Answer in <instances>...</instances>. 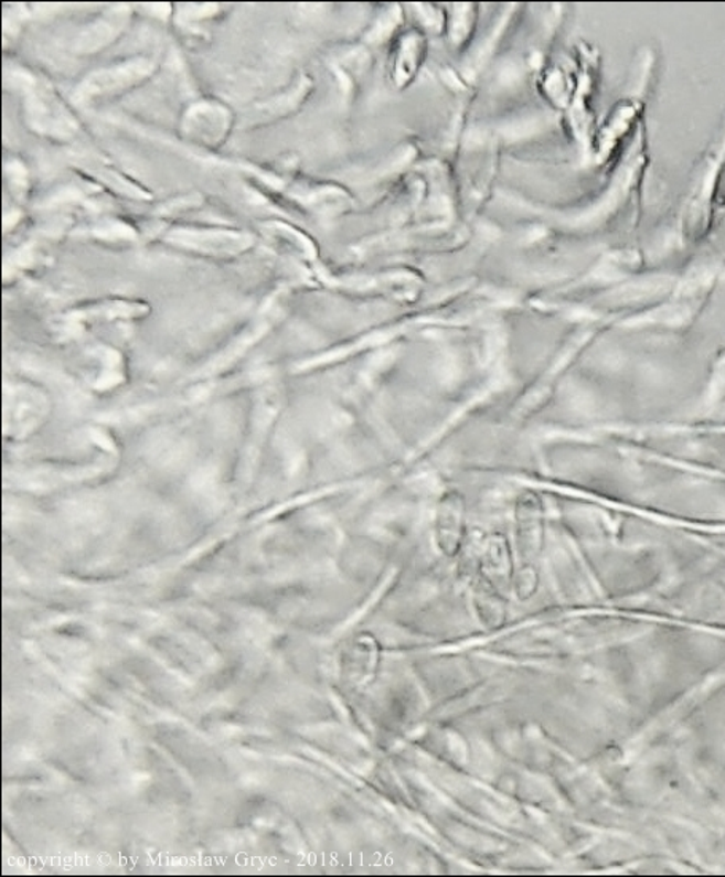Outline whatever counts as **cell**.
Instances as JSON below:
<instances>
[{
	"label": "cell",
	"instance_id": "cell-1",
	"mask_svg": "<svg viewBox=\"0 0 725 877\" xmlns=\"http://www.w3.org/2000/svg\"><path fill=\"white\" fill-rule=\"evenodd\" d=\"M725 266V213L710 236L692 258L681 279L674 284L672 295L644 319L662 330H684L697 319L716 287Z\"/></svg>",
	"mask_w": 725,
	"mask_h": 877
},
{
	"label": "cell",
	"instance_id": "cell-2",
	"mask_svg": "<svg viewBox=\"0 0 725 877\" xmlns=\"http://www.w3.org/2000/svg\"><path fill=\"white\" fill-rule=\"evenodd\" d=\"M725 169V118L700 160L681 208V236L689 244L705 240L716 220L717 190Z\"/></svg>",
	"mask_w": 725,
	"mask_h": 877
},
{
	"label": "cell",
	"instance_id": "cell-3",
	"mask_svg": "<svg viewBox=\"0 0 725 877\" xmlns=\"http://www.w3.org/2000/svg\"><path fill=\"white\" fill-rule=\"evenodd\" d=\"M725 399V349L717 352L716 360L713 361L712 374L708 384L703 393L702 406L708 410L719 406Z\"/></svg>",
	"mask_w": 725,
	"mask_h": 877
}]
</instances>
